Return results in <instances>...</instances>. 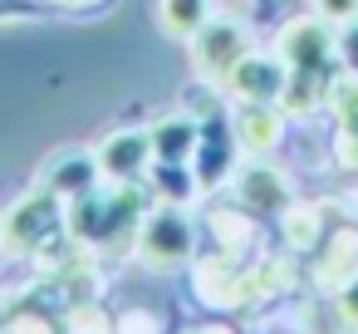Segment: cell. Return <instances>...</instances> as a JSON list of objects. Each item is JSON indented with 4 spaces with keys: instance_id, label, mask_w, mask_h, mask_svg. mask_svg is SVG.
Masks as SVG:
<instances>
[{
    "instance_id": "8992f818",
    "label": "cell",
    "mask_w": 358,
    "mask_h": 334,
    "mask_svg": "<svg viewBox=\"0 0 358 334\" xmlns=\"http://www.w3.org/2000/svg\"><path fill=\"white\" fill-rule=\"evenodd\" d=\"M343 60L358 69V20H348V35H343Z\"/></svg>"
},
{
    "instance_id": "5b68a950",
    "label": "cell",
    "mask_w": 358,
    "mask_h": 334,
    "mask_svg": "<svg viewBox=\"0 0 358 334\" xmlns=\"http://www.w3.org/2000/svg\"><path fill=\"white\" fill-rule=\"evenodd\" d=\"M314 6H319V15L324 20H358V0H314Z\"/></svg>"
},
{
    "instance_id": "277c9868",
    "label": "cell",
    "mask_w": 358,
    "mask_h": 334,
    "mask_svg": "<svg viewBox=\"0 0 358 334\" xmlns=\"http://www.w3.org/2000/svg\"><path fill=\"white\" fill-rule=\"evenodd\" d=\"M143 153H148V138L143 133H123V138H108L103 153H99V167L113 172V177H133L143 167Z\"/></svg>"
},
{
    "instance_id": "3957f363",
    "label": "cell",
    "mask_w": 358,
    "mask_h": 334,
    "mask_svg": "<svg viewBox=\"0 0 358 334\" xmlns=\"http://www.w3.org/2000/svg\"><path fill=\"white\" fill-rule=\"evenodd\" d=\"M206 15H211L206 0H162V6H157L162 30H167V35H182V40L201 35V30H206Z\"/></svg>"
},
{
    "instance_id": "6da1fadb",
    "label": "cell",
    "mask_w": 358,
    "mask_h": 334,
    "mask_svg": "<svg viewBox=\"0 0 358 334\" xmlns=\"http://www.w3.org/2000/svg\"><path fill=\"white\" fill-rule=\"evenodd\" d=\"M143 251H148V260H157V265H177V260L192 251V226H187L182 216L162 211V216H152V221H148Z\"/></svg>"
},
{
    "instance_id": "7a4b0ae2",
    "label": "cell",
    "mask_w": 358,
    "mask_h": 334,
    "mask_svg": "<svg viewBox=\"0 0 358 334\" xmlns=\"http://www.w3.org/2000/svg\"><path fill=\"white\" fill-rule=\"evenodd\" d=\"M280 64H270V60H260V55H245L236 69H231V89L236 94H245V99H275L280 94Z\"/></svg>"
}]
</instances>
